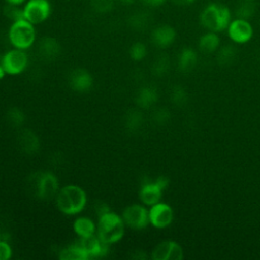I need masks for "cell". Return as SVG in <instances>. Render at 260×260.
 <instances>
[{
  "instance_id": "cell-1",
  "label": "cell",
  "mask_w": 260,
  "mask_h": 260,
  "mask_svg": "<svg viewBox=\"0 0 260 260\" xmlns=\"http://www.w3.org/2000/svg\"><path fill=\"white\" fill-rule=\"evenodd\" d=\"M199 21L208 31L218 32L228 28L232 21V13L224 4L211 2L200 12Z\"/></svg>"
},
{
  "instance_id": "cell-2",
  "label": "cell",
  "mask_w": 260,
  "mask_h": 260,
  "mask_svg": "<svg viewBox=\"0 0 260 260\" xmlns=\"http://www.w3.org/2000/svg\"><path fill=\"white\" fill-rule=\"evenodd\" d=\"M56 201L61 212L72 215L80 212L84 208L86 194L79 186L67 185L59 190Z\"/></svg>"
},
{
  "instance_id": "cell-3",
  "label": "cell",
  "mask_w": 260,
  "mask_h": 260,
  "mask_svg": "<svg viewBox=\"0 0 260 260\" xmlns=\"http://www.w3.org/2000/svg\"><path fill=\"white\" fill-rule=\"evenodd\" d=\"M125 232V222L121 216L110 211L100 216L98 237L107 244H113L122 239Z\"/></svg>"
},
{
  "instance_id": "cell-4",
  "label": "cell",
  "mask_w": 260,
  "mask_h": 260,
  "mask_svg": "<svg viewBox=\"0 0 260 260\" xmlns=\"http://www.w3.org/2000/svg\"><path fill=\"white\" fill-rule=\"evenodd\" d=\"M35 24L25 18L12 21L8 30V39L10 44L16 48L25 50L32 46L36 41Z\"/></svg>"
},
{
  "instance_id": "cell-5",
  "label": "cell",
  "mask_w": 260,
  "mask_h": 260,
  "mask_svg": "<svg viewBox=\"0 0 260 260\" xmlns=\"http://www.w3.org/2000/svg\"><path fill=\"white\" fill-rule=\"evenodd\" d=\"M35 194L44 200H50L57 196L59 184L55 175L52 173H35L28 179Z\"/></svg>"
},
{
  "instance_id": "cell-6",
  "label": "cell",
  "mask_w": 260,
  "mask_h": 260,
  "mask_svg": "<svg viewBox=\"0 0 260 260\" xmlns=\"http://www.w3.org/2000/svg\"><path fill=\"white\" fill-rule=\"evenodd\" d=\"M23 18L32 24L45 22L52 13L50 0H27L22 5Z\"/></svg>"
},
{
  "instance_id": "cell-7",
  "label": "cell",
  "mask_w": 260,
  "mask_h": 260,
  "mask_svg": "<svg viewBox=\"0 0 260 260\" xmlns=\"http://www.w3.org/2000/svg\"><path fill=\"white\" fill-rule=\"evenodd\" d=\"M27 55L21 49H13L4 54L1 58V65L8 74H18L27 65Z\"/></svg>"
},
{
  "instance_id": "cell-8",
  "label": "cell",
  "mask_w": 260,
  "mask_h": 260,
  "mask_svg": "<svg viewBox=\"0 0 260 260\" xmlns=\"http://www.w3.org/2000/svg\"><path fill=\"white\" fill-rule=\"evenodd\" d=\"M124 222L135 230L144 229L149 222V215L146 208L140 204H132L123 211Z\"/></svg>"
},
{
  "instance_id": "cell-9",
  "label": "cell",
  "mask_w": 260,
  "mask_h": 260,
  "mask_svg": "<svg viewBox=\"0 0 260 260\" xmlns=\"http://www.w3.org/2000/svg\"><path fill=\"white\" fill-rule=\"evenodd\" d=\"M228 34L232 41L237 44H245L253 37V27L246 19L236 18L228 26Z\"/></svg>"
},
{
  "instance_id": "cell-10",
  "label": "cell",
  "mask_w": 260,
  "mask_h": 260,
  "mask_svg": "<svg viewBox=\"0 0 260 260\" xmlns=\"http://www.w3.org/2000/svg\"><path fill=\"white\" fill-rule=\"evenodd\" d=\"M149 215V222L157 228L164 229L167 228L173 221L174 212L170 205L166 203L157 202L156 204L152 205L150 210L148 211Z\"/></svg>"
},
{
  "instance_id": "cell-11",
  "label": "cell",
  "mask_w": 260,
  "mask_h": 260,
  "mask_svg": "<svg viewBox=\"0 0 260 260\" xmlns=\"http://www.w3.org/2000/svg\"><path fill=\"white\" fill-rule=\"evenodd\" d=\"M151 258L153 260H181L183 249L175 241H164L153 249Z\"/></svg>"
},
{
  "instance_id": "cell-12",
  "label": "cell",
  "mask_w": 260,
  "mask_h": 260,
  "mask_svg": "<svg viewBox=\"0 0 260 260\" xmlns=\"http://www.w3.org/2000/svg\"><path fill=\"white\" fill-rule=\"evenodd\" d=\"M78 245L87 253L89 258L105 256L109 250V244L101 241L99 237L96 238L93 235L88 237H82Z\"/></svg>"
},
{
  "instance_id": "cell-13",
  "label": "cell",
  "mask_w": 260,
  "mask_h": 260,
  "mask_svg": "<svg viewBox=\"0 0 260 260\" xmlns=\"http://www.w3.org/2000/svg\"><path fill=\"white\" fill-rule=\"evenodd\" d=\"M176 40V30L169 24H160L151 32V42L158 48H167Z\"/></svg>"
},
{
  "instance_id": "cell-14",
  "label": "cell",
  "mask_w": 260,
  "mask_h": 260,
  "mask_svg": "<svg viewBox=\"0 0 260 260\" xmlns=\"http://www.w3.org/2000/svg\"><path fill=\"white\" fill-rule=\"evenodd\" d=\"M70 86L76 91H86L92 85V77L85 69H75L69 76Z\"/></svg>"
},
{
  "instance_id": "cell-15",
  "label": "cell",
  "mask_w": 260,
  "mask_h": 260,
  "mask_svg": "<svg viewBox=\"0 0 260 260\" xmlns=\"http://www.w3.org/2000/svg\"><path fill=\"white\" fill-rule=\"evenodd\" d=\"M162 190L154 183L149 180L144 181L141 185V189L139 191L140 200L146 205H154L159 202L161 197Z\"/></svg>"
},
{
  "instance_id": "cell-16",
  "label": "cell",
  "mask_w": 260,
  "mask_h": 260,
  "mask_svg": "<svg viewBox=\"0 0 260 260\" xmlns=\"http://www.w3.org/2000/svg\"><path fill=\"white\" fill-rule=\"evenodd\" d=\"M61 52V47L58 41L52 37L43 38L39 43L40 55L49 61L56 59Z\"/></svg>"
},
{
  "instance_id": "cell-17",
  "label": "cell",
  "mask_w": 260,
  "mask_h": 260,
  "mask_svg": "<svg viewBox=\"0 0 260 260\" xmlns=\"http://www.w3.org/2000/svg\"><path fill=\"white\" fill-rule=\"evenodd\" d=\"M158 93L156 87L152 85H145L141 87L136 95V103L140 108L148 109L157 102Z\"/></svg>"
},
{
  "instance_id": "cell-18",
  "label": "cell",
  "mask_w": 260,
  "mask_h": 260,
  "mask_svg": "<svg viewBox=\"0 0 260 260\" xmlns=\"http://www.w3.org/2000/svg\"><path fill=\"white\" fill-rule=\"evenodd\" d=\"M18 143L21 148V150L27 154H34L36 153L40 148V142L38 136L30 130H23L19 137H18Z\"/></svg>"
},
{
  "instance_id": "cell-19",
  "label": "cell",
  "mask_w": 260,
  "mask_h": 260,
  "mask_svg": "<svg viewBox=\"0 0 260 260\" xmlns=\"http://www.w3.org/2000/svg\"><path fill=\"white\" fill-rule=\"evenodd\" d=\"M197 64V54L192 48H184L178 57V68L182 72H190Z\"/></svg>"
},
{
  "instance_id": "cell-20",
  "label": "cell",
  "mask_w": 260,
  "mask_h": 260,
  "mask_svg": "<svg viewBox=\"0 0 260 260\" xmlns=\"http://www.w3.org/2000/svg\"><path fill=\"white\" fill-rule=\"evenodd\" d=\"M219 43H220V40H219V37L216 35V32L208 31L200 37L198 46L200 51H202L203 53L209 54L217 50V48L219 47Z\"/></svg>"
},
{
  "instance_id": "cell-21",
  "label": "cell",
  "mask_w": 260,
  "mask_h": 260,
  "mask_svg": "<svg viewBox=\"0 0 260 260\" xmlns=\"http://www.w3.org/2000/svg\"><path fill=\"white\" fill-rule=\"evenodd\" d=\"M257 4L255 0H239L236 4L235 14L237 18L250 19L256 12Z\"/></svg>"
},
{
  "instance_id": "cell-22",
  "label": "cell",
  "mask_w": 260,
  "mask_h": 260,
  "mask_svg": "<svg viewBox=\"0 0 260 260\" xmlns=\"http://www.w3.org/2000/svg\"><path fill=\"white\" fill-rule=\"evenodd\" d=\"M238 55L237 48L233 45H225L221 47L216 55V62L220 66H230L234 63Z\"/></svg>"
},
{
  "instance_id": "cell-23",
  "label": "cell",
  "mask_w": 260,
  "mask_h": 260,
  "mask_svg": "<svg viewBox=\"0 0 260 260\" xmlns=\"http://www.w3.org/2000/svg\"><path fill=\"white\" fill-rule=\"evenodd\" d=\"M59 258L61 260H86L89 256L79 245L76 244L61 250Z\"/></svg>"
},
{
  "instance_id": "cell-24",
  "label": "cell",
  "mask_w": 260,
  "mask_h": 260,
  "mask_svg": "<svg viewBox=\"0 0 260 260\" xmlns=\"http://www.w3.org/2000/svg\"><path fill=\"white\" fill-rule=\"evenodd\" d=\"M74 232L80 237H88L93 235L95 225L93 221L88 217H79L73 223Z\"/></svg>"
},
{
  "instance_id": "cell-25",
  "label": "cell",
  "mask_w": 260,
  "mask_h": 260,
  "mask_svg": "<svg viewBox=\"0 0 260 260\" xmlns=\"http://www.w3.org/2000/svg\"><path fill=\"white\" fill-rule=\"evenodd\" d=\"M143 123V116L139 111L131 110L126 114L125 127L130 132H136L140 129Z\"/></svg>"
},
{
  "instance_id": "cell-26",
  "label": "cell",
  "mask_w": 260,
  "mask_h": 260,
  "mask_svg": "<svg viewBox=\"0 0 260 260\" xmlns=\"http://www.w3.org/2000/svg\"><path fill=\"white\" fill-rule=\"evenodd\" d=\"M150 22V15L147 11H136L129 18L130 25L137 30L145 29Z\"/></svg>"
},
{
  "instance_id": "cell-27",
  "label": "cell",
  "mask_w": 260,
  "mask_h": 260,
  "mask_svg": "<svg viewBox=\"0 0 260 260\" xmlns=\"http://www.w3.org/2000/svg\"><path fill=\"white\" fill-rule=\"evenodd\" d=\"M170 69V59L167 55L158 56L152 64L151 71L155 76H164Z\"/></svg>"
},
{
  "instance_id": "cell-28",
  "label": "cell",
  "mask_w": 260,
  "mask_h": 260,
  "mask_svg": "<svg viewBox=\"0 0 260 260\" xmlns=\"http://www.w3.org/2000/svg\"><path fill=\"white\" fill-rule=\"evenodd\" d=\"M171 101L178 107L184 106L188 101V93L181 85H176L171 90Z\"/></svg>"
},
{
  "instance_id": "cell-29",
  "label": "cell",
  "mask_w": 260,
  "mask_h": 260,
  "mask_svg": "<svg viewBox=\"0 0 260 260\" xmlns=\"http://www.w3.org/2000/svg\"><path fill=\"white\" fill-rule=\"evenodd\" d=\"M3 13L11 21H15L20 18H23L22 6L20 5H13V4L6 3L3 8Z\"/></svg>"
},
{
  "instance_id": "cell-30",
  "label": "cell",
  "mask_w": 260,
  "mask_h": 260,
  "mask_svg": "<svg viewBox=\"0 0 260 260\" xmlns=\"http://www.w3.org/2000/svg\"><path fill=\"white\" fill-rule=\"evenodd\" d=\"M115 0H89L91 8L99 13H107L112 10Z\"/></svg>"
},
{
  "instance_id": "cell-31",
  "label": "cell",
  "mask_w": 260,
  "mask_h": 260,
  "mask_svg": "<svg viewBox=\"0 0 260 260\" xmlns=\"http://www.w3.org/2000/svg\"><path fill=\"white\" fill-rule=\"evenodd\" d=\"M146 53H147V50H146V47L143 43L141 42H136L134 43L131 48H130V51H129V54H130V57L132 60L134 61H140L142 60L145 56H146Z\"/></svg>"
},
{
  "instance_id": "cell-32",
  "label": "cell",
  "mask_w": 260,
  "mask_h": 260,
  "mask_svg": "<svg viewBox=\"0 0 260 260\" xmlns=\"http://www.w3.org/2000/svg\"><path fill=\"white\" fill-rule=\"evenodd\" d=\"M7 121L15 127H18L20 125H22L23 121H24V114L22 113L21 110H19L18 108H12L7 112Z\"/></svg>"
},
{
  "instance_id": "cell-33",
  "label": "cell",
  "mask_w": 260,
  "mask_h": 260,
  "mask_svg": "<svg viewBox=\"0 0 260 260\" xmlns=\"http://www.w3.org/2000/svg\"><path fill=\"white\" fill-rule=\"evenodd\" d=\"M171 118V114L169 110L165 108H159L153 113V121L158 125H164L169 122Z\"/></svg>"
},
{
  "instance_id": "cell-34",
  "label": "cell",
  "mask_w": 260,
  "mask_h": 260,
  "mask_svg": "<svg viewBox=\"0 0 260 260\" xmlns=\"http://www.w3.org/2000/svg\"><path fill=\"white\" fill-rule=\"evenodd\" d=\"M12 251L7 242L0 240V260H7L11 257Z\"/></svg>"
},
{
  "instance_id": "cell-35",
  "label": "cell",
  "mask_w": 260,
  "mask_h": 260,
  "mask_svg": "<svg viewBox=\"0 0 260 260\" xmlns=\"http://www.w3.org/2000/svg\"><path fill=\"white\" fill-rule=\"evenodd\" d=\"M154 183L164 191V190L169 186L170 180H169V178H167V177H165V176H159V177H157V178L155 179Z\"/></svg>"
},
{
  "instance_id": "cell-36",
  "label": "cell",
  "mask_w": 260,
  "mask_h": 260,
  "mask_svg": "<svg viewBox=\"0 0 260 260\" xmlns=\"http://www.w3.org/2000/svg\"><path fill=\"white\" fill-rule=\"evenodd\" d=\"M95 211H96L99 216H102V215L110 212V207L106 203L100 202L99 204L95 205Z\"/></svg>"
},
{
  "instance_id": "cell-37",
  "label": "cell",
  "mask_w": 260,
  "mask_h": 260,
  "mask_svg": "<svg viewBox=\"0 0 260 260\" xmlns=\"http://www.w3.org/2000/svg\"><path fill=\"white\" fill-rule=\"evenodd\" d=\"M141 1L147 7L155 8V7H159V6L164 5L167 0H141Z\"/></svg>"
},
{
  "instance_id": "cell-38",
  "label": "cell",
  "mask_w": 260,
  "mask_h": 260,
  "mask_svg": "<svg viewBox=\"0 0 260 260\" xmlns=\"http://www.w3.org/2000/svg\"><path fill=\"white\" fill-rule=\"evenodd\" d=\"M132 258L137 259V260H144V259L147 258V256H146L145 252H143V251H136V252L133 254Z\"/></svg>"
},
{
  "instance_id": "cell-39",
  "label": "cell",
  "mask_w": 260,
  "mask_h": 260,
  "mask_svg": "<svg viewBox=\"0 0 260 260\" xmlns=\"http://www.w3.org/2000/svg\"><path fill=\"white\" fill-rule=\"evenodd\" d=\"M173 3L176 5H190L192 4L195 0H171Z\"/></svg>"
},
{
  "instance_id": "cell-40",
  "label": "cell",
  "mask_w": 260,
  "mask_h": 260,
  "mask_svg": "<svg viewBox=\"0 0 260 260\" xmlns=\"http://www.w3.org/2000/svg\"><path fill=\"white\" fill-rule=\"evenodd\" d=\"M5 3H8V4H13V5H20L22 6L27 0H4Z\"/></svg>"
},
{
  "instance_id": "cell-41",
  "label": "cell",
  "mask_w": 260,
  "mask_h": 260,
  "mask_svg": "<svg viewBox=\"0 0 260 260\" xmlns=\"http://www.w3.org/2000/svg\"><path fill=\"white\" fill-rule=\"evenodd\" d=\"M117 1L120 2V3L123 4V5H131V4L134 3L135 0H117Z\"/></svg>"
},
{
  "instance_id": "cell-42",
  "label": "cell",
  "mask_w": 260,
  "mask_h": 260,
  "mask_svg": "<svg viewBox=\"0 0 260 260\" xmlns=\"http://www.w3.org/2000/svg\"><path fill=\"white\" fill-rule=\"evenodd\" d=\"M6 72H5V70H4V68H3V66L1 65V63H0V79L4 76V74H5Z\"/></svg>"
}]
</instances>
